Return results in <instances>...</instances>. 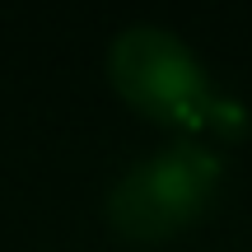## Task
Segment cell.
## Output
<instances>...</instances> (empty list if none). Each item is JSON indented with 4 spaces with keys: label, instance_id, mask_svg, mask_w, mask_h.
Here are the masks:
<instances>
[{
    "label": "cell",
    "instance_id": "obj_1",
    "mask_svg": "<svg viewBox=\"0 0 252 252\" xmlns=\"http://www.w3.org/2000/svg\"><path fill=\"white\" fill-rule=\"evenodd\" d=\"M108 75L126 103L173 126H224L238 131L243 112L224 103L210 84L201 56L163 24H131L108 47Z\"/></svg>",
    "mask_w": 252,
    "mask_h": 252
},
{
    "label": "cell",
    "instance_id": "obj_2",
    "mask_svg": "<svg viewBox=\"0 0 252 252\" xmlns=\"http://www.w3.org/2000/svg\"><path fill=\"white\" fill-rule=\"evenodd\" d=\"M220 182V154L178 140L126 168L108 191V215L126 238H168L206 210Z\"/></svg>",
    "mask_w": 252,
    "mask_h": 252
}]
</instances>
